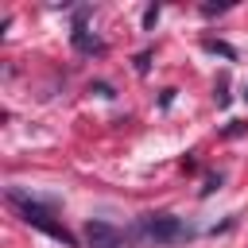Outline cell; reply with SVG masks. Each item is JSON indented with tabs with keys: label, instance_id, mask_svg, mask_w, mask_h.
Returning a JSON list of instances; mask_svg holds the SVG:
<instances>
[{
	"label": "cell",
	"instance_id": "obj_1",
	"mask_svg": "<svg viewBox=\"0 0 248 248\" xmlns=\"http://www.w3.org/2000/svg\"><path fill=\"white\" fill-rule=\"evenodd\" d=\"M8 205H12V209H16V213H19L23 221H27V225H35L39 232H46L50 240H62L66 248H74V244H78V240H74V232H70V229H66L62 221H54V213H50V209H46L43 202L27 198L23 190H8Z\"/></svg>",
	"mask_w": 248,
	"mask_h": 248
},
{
	"label": "cell",
	"instance_id": "obj_2",
	"mask_svg": "<svg viewBox=\"0 0 248 248\" xmlns=\"http://www.w3.org/2000/svg\"><path fill=\"white\" fill-rule=\"evenodd\" d=\"M140 236H147L155 244H178L190 236V229L174 213H147V217H140Z\"/></svg>",
	"mask_w": 248,
	"mask_h": 248
},
{
	"label": "cell",
	"instance_id": "obj_3",
	"mask_svg": "<svg viewBox=\"0 0 248 248\" xmlns=\"http://www.w3.org/2000/svg\"><path fill=\"white\" fill-rule=\"evenodd\" d=\"M124 244H128V236L116 225H108V221H89L85 225V248H124Z\"/></svg>",
	"mask_w": 248,
	"mask_h": 248
},
{
	"label": "cell",
	"instance_id": "obj_4",
	"mask_svg": "<svg viewBox=\"0 0 248 248\" xmlns=\"http://www.w3.org/2000/svg\"><path fill=\"white\" fill-rule=\"evenodd\" d=\"M70 39H74V46H78L81 54H105V43H101L97 35H89L85 27H74V35H70Z\"/></svg>",
	"mask_w": 248,
	"mask_h": 248
},
{
	"label": "cell",
	"instance_id": "obj_5",
	"mask_svg": "<svg viewBox=\"0 0 248 248\" xmlns=\"http://www.w3.org/2000/svg\"><path fill=\"white\" fill-rule=\"evenodd\" d=\"M202 46H205V50H213V54H225V58H232V46H229V43H217V39H205Z\"/></svg>",
	"mask_w": 248,
	"mask_h": 248
},
{
	"label": "cell",
	"instance_id": "obj_6",
	"mask_svg": "<svg viewBox=\"0 0 248 248\" xmlns=\"http://www.w3.org/2000/svg\"><path fill=\"white\" fill-rule=\"evenodd\" d=\"M155 23H159V4H151V8H147V12H143V27H147V31H151V27H155Z\"/></svg>",
	"mask_w": 248,
	"mask_h": 248
},
{
	"label": "cell",
	"instance_id": "obj_7",
	"mask_svg": "<svg viewBox=\"0 0 248 248\" xmlns=\"http://www.w3.org/2000/svg\"><path fill=\"white\" fill-rule=\"evenodd\" d=\"M147 66H151V50H143V54H136V70H140V74H147Z\"/></svg>",
	"mask_w": 248,
	"mask_h": 248
},
{
	"label": "cell",
	"instance_id": "obj_8",
	"mask_svg": "<svg viewBox=\"0 0 248 248\" xmlns=\"http://www.w3.org/2000/svg\"><path fill=\"white\" fill-rule=\"evenodd\" d=\"M213 186H221V174H209L205 186H202V194H213Z\"/></svg>",
	"mask_w": 248,
	"mask_h": 248
}]
</instances>
